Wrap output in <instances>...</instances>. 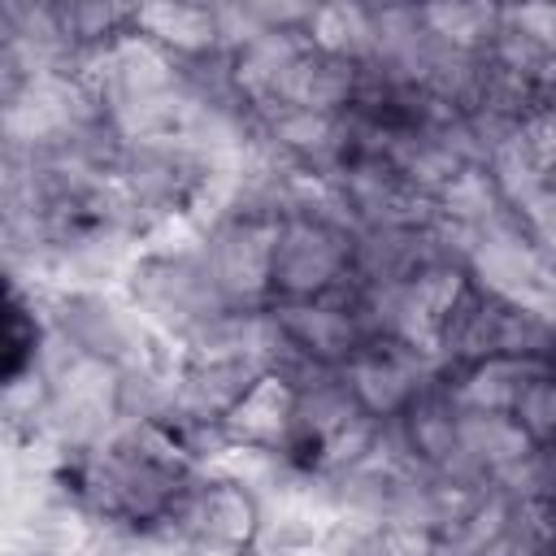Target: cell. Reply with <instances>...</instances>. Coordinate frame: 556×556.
<instances>
[{
  "label": "cell",
  "mask_w": 556,
  "mask_h": 556,
  "mask_svg": "<svg viewBox=\"0 0 556 556\" xmlns=\"http://www.w3.org/2000/svg\"><path fill=\"white\" fill-rule=\"evenodd\" d=\"M135 30L182 65L226 52L222 4H135Z\"/></svg>",
  "instance_id": "e0dca14e"
},
{
  "label": "cell",
  "mask_w": 556,
  "mask_h": 556,
  "mask_svg": "<svg viewBox=\"0 0 556 556\" xmlns=\"http://www.w3.org/2000/svg\"><path fill=\"white\" fill-rule=\"evenodd\" d=\"M213 178H217L213 165L195 148H187L178 135L122 143V156L113 169V200H117V213L143 239H156L191 226Z\"/></svg>",
  "instance_id": "5b68a950"
},
{
  "label": "cell",
  "mask_w": 556,
  "mask_h": 556,
  "mask_svg": "<svg viewBox=\"0 0 556 556\" xmlns=\"http://www.w3.org/2000/svg\"><path fill=\"white\" fill-rule=\"evenodd\" d=\"M161 530L178 539L187 552L256 556L265 539V495L239 473L200 465V473L191 478V486L182 491Z\"/></svg>",
  "instance_id": "52a82bcc"
},
{
  "label": "cell",
  "mask_w": 556,
  "mask_h": 556,
  "mask_svg": "<svg viewBox=\"0 0 556 556\" xmlns=\"http://www.w3.org/2000/svg\"><path fill=\"white\" fill-rule=\"evenodd\" d=\"M321 556H430V547L400 534H356L339 526Z\"/></svg>",
  "instance_id": "4316f807"
},
{
  "label": "cell",
  "mask_w": 556,
  "mask_h": 556,
  "mask_svg": "<svg viewBox=\"0 0 556 556\" xmlns=\"http://www.w3.org/2000/svg\"><path fill=\"white\" fill-rule=\"evenodd\" d=\"M39 374L48 391L43 447L56 452L61 460L96 447L122 426V378H126L122 365L87 356L52 334Z\"/></svg>",
  "instance_id": "8992f818"
},
{
  "label": "cell",
  "mask_w": 556,
  "mask_h": 556,
  "mask_svg": "<svg viewBox=\"0 0 556 556\" xmlns=\"http://www.w3.org/2000/svg\"><path fill=\"white\" fill-rule=\"evenodd\" d=\"M517 222L526 226V235L534 239V248L543 252V261L556 269V182H547L530 204L517 208Z\"/></svg>",
  "instance_id": "83f0119b"
},
{
  "label": "cell",
  "mask_w": 556,
  "mask_h": 556,
  "mask_svg": "<svg viewBox=\"0 0 556 556\" xmlns=\"http://www.w3.org/2000/svg\"><path fill=\"white\" fill-rule=\"evenodd\" d=\"M274 321H278V339H282V356L274 369H282V365L343 369L369 343V330H365L352 287L339 295H326V300H308V304H274Z\"/></svg>",
  "instance_id": "4fadbf2b"
},
{
  "label": "cell",
  "mask_w": 556,
  "mask_h": 556,
  "mask_svg": "<svg viewBox=\"0 0 556 556\" xmlns=\"http://www.w3.org/2000/svg\"><path fill=\"white\" fill-rule=\"evenodd\" d=\"M556 365V361H552ZM543 361H521V356H486L460 369L443 374V391L460 413H513L521 387L530 374H539Z\"/></svg>",
  "instance_id": "44dd1931"
},
{
  "label": "cell",
  "mask_w": 556,
  "mask_h": 556,
  "mask_svg": "<svg viewBox=\"0 0 556 556\" xmlns=\"http://www.w3.org/2000/svg\"><path fill=\"white\" fill-rule=\"evenodd\" d=\"M195 473L187 439L156 421H122L56 469L61 491L104 530H161Z\"/></svg>",
  "instance_id": "6da1fadb"
},
{
  "label": "cell",
  "mask_w": 556,
  "mask_h": 556,
  "mask_svg": "<svg viewBox=\"0 0 556 556\" xmlns=\"http://www.w3.org/2000/svg\"><path fill=\"white\" fill-rule=\"evenodd\" d=\"M543 317H547V326H552V339H556V291H552V300L543 304Z\"/></svg>",
  "instance_id": "4dcf8cb0"
},
{
  "label": "cell",
  "mask_w": 556,
  "mask_h": 556,
  "mask_svg": "<svg viewBox=\"0 0 556 556\" xmlns=\"http://www.w3.org/2000/svg\"><path fill=\"white\" fill-rule=\"evenodd\" d=\"M48 321L52 334L87 356L113 361L122 369L156 356L165 343L143 326V317L130 308L122 287H100V291H48Z\"/></svg>",
  "instance_id": "30bf717a"
},
{
  "label": "cell",
  "mask_w": 556,
  "mask_h": 556,
  "mask_svg": "<svg viewBox=\"0 0 556 556\" xmlns=\"http://www.w3.org/2000/svg\"><path fill=\"white\" fill-rule=\"evenodd\" d=\"M48 343H52L48 291L4 274V382L35 374L48 356Z\"/></svg>",
  "instance_id": "ffe728a7"
},
{
  "label": "cell",
  "mask_w": 556,
  "mask_h": 556,
  "mask_svg": "<svg viewBox=\"0 0 556 556\" xmlns=\"http://www.w3.org/2000/svg\"><path fill=\"white\" fill-rule=\"evenodd\" d=\"M356 278V230L334 208L321 178L274 222L269 304H308L348 291Z\"/></svg>",
  "instance_id": "3957f363"
},
{
  "label": "cell",
  "mask_w": 556,
  "mask_h": 556,
  "mask_svg": "<svg viewBox=\"0 0 556 556\" xmlns=\"http://www.w3.org/2000/svg\"><path fill=\"white\" fill-rule=\"evenodd\" d=\"M256 143L304 178H330L348 156L343 113H313L295 104H269L256 113Z\"/></svg>",
  "instance_id": "9a60e30c"
},
{
  "label": "cell",
  "mask_w": 556,
  "mask_h": 556,
  "mask_svg": "<svg viewBox=\"0 0 556 556\" xmlns=\"http://www.w3.org/2000/svg\"><path fill=\"white\" fill-rule=\"evenodd\" d=\"M552 552H556V530H552Z\"/></svg>",
  "instance_id": "1f68e13d"
},
{
  "label": "cell",
  "mask_w": 556,
  "mask_h": 556,
  "mask_svg": "<svg viewBox=\"0 0 556 556\" xmlns=\"http://www.w3.org/2000/svg\"><path fill=\"white\" fill-rule=\"evenodd\" d=\"M356 96H361V65H352L334 52H321L317 43H304V52L287 70V83L274 104H295V109H313V113H348L356 104Z\"/></svg>",
  "instance_id": "d6986e66"
},
{
  "label": "cell",
  "mask_w": 556,
  "mask_h": 556,
  "mask_svg": "<svg viewBox=\"0 0 556 556\" xmlns=\"http://www.w3.org/2000/svg\"><path fill=\"white\" fill-rule=\"evenodd\" d=\"M439 378H443V365H439L434 352L408 348V343H391V339H369L343 365V382H348L352 404L378 426H391Z\"/></svg>",
  "instance_id": "7c38bea8"
},
{
  "label": "cell",
  "mask_w": 556,
  "mask_h": 556,
  "mask_svg": "<svg viewBox=\"0 0 556 556\" xmlns=\"http://www.w3.org/2000/svg\"><path fill=\"white\" fill-rule=\"evenodd\" d=\"M308 43L365 70L378 48V9L374 4H317L308 22Z\"/></svg>",
  "instance_id": "603a6c76"
},
{
  "label": "cell",
  "mask_w": 556,
  "mask_h": 556,
  "mask_svg": "<svg viewBox=\"0 0 556 556\" xmlns=\"http://www.w3.org/2000/svg\"><path fill=\"white\" fill-rule=\"evenodd\" d=\"M222 443L278 456L295 469H304V439H300V417H295V387L287 374L269 369L252 382V391L230 408L222 426Z\"/></svg>",
  "instance_id": "5bb4252c"
},
{
  "label": "cell",
  "mask_w": 556,
  "mask_h": 556,
  "mask_svg": "<svg viewBox=\"0 0 556 556\" xmlns=\"http://www.w3.org/2000/svg\"><path fill=\"white\" fill-rule=\"evenodd\" d=\"M387 430H391L395 447H400L421 473L447 478L452 456H456V434H460V408H456L452 395L443 391V378H439L426 395H417Z\"/></svg>",
  "instance_id": "2e32d148"
},
{
  "label": "cell",
  "mask_w": 556,
  "mask_h": 556,
  "mask_svg": "<svg viewBox=\"0 0 556 556\" xmlns=\"http://www.w3.org/2000/svg\"><path fill=\"white\" fill-rule=\"evenodd\" d=\"M430 213H434V222H439L443 230H452V235L460 239V248H465V239L478 235L482 226H495V222L513 217V208L504 204V195H500V187L491 182V174H486L482 161L469 165V169H460V174L430 200Z\"/></svg>",
  "instance_id": "7402d4cb"
},
{
  "label": "cell",
  "mask_w": 556,
  "mask_h": 556,
  "mask_svg": "<svg viewBox=\"0 0 556 556\" xmlns=\"http://www.w3.org/2000/svg\"><path fill=\"white\" fill-rule=\"evenodd\" d=\"M104 126L87 74H35L0 91V139L9 152H52Z\"/></svg>",
  "instance_id": "ba28073f"
},
{
  "label": "cell",
  "mask_w": 556,
  "mask_h": 556,
  "mask_svg": "<svg viewBox=\"0 0 556 556\" xmlns=\"http://www.w3.org/2000/svg\"><path fill=\"white\" fill-rule=\"evenodd\" d=\"M200 252V265L226 308H269V256H274V222L222 208L195 226H187Z\"/></svg>",
  "instance_id": "9c48e42d"
},
{
  "label": "cell",
  "mask_w": 556,
  "mask_h": 556,
  "mask_svg": "<svg viewBox=\"0 0 556 556\" xmlns=\"http://www.w3.org/2000/svg\"><path fill=\"white\" fill-rule=\"evenodd\" d=\"M539 486H543V495L556 504V439L539 447Z\"/></svg>",
  "instance_id": "f1b7e54d"
},
{
  "label": "cell",
  "mask_w": 556,
  "mask_h": 556,
  "mask_svg": "<svg viewBox=\"0 0 556 556\" xmlns=\"http://www.w3.org/2000/svg\"><path fill=\"white\" fill-rule=\"evenodd\" d=\"M482 165H486L491 182L500 187V195H504V204L513 213L521 204H530L547 182H556V161H552L534 117L513 126V130H504V135H495L486 143V152H482Z\"/></svg>",
  "instance_id": "ac0fdd59"
},
{
  "label": "cell",
  "mask_w": 556,
  "mask_h": 556,
  "mask_svg": "<svg viewBox=\"0 0 556 556\" xmlns=\"http://www.w3.org/2000/svg\"><path fill=\"white\" fill-rule=\"evenodd\" d=\"M534 126H539V135H543L552 161H556V113H534Z\"/></svg>",
  "instance_id": "f546056e"
},
{
  "label": "cell",
  "mask_w": 556,
  "mask_h": 556,
  "mask_svg": "<svg viewBox=\"0 0 556 556\" xmlns=\"http://www.w3.org/2000/svg\"><path fill=\"white\" fill-rule=\"evenodd\" d=\"M508 417L521 426V434L534 447L556 439V365H543L539 374H530V382L521 387V395H517Z\"/></svg>",
  "instance_id": "484cf974"
},
{
  "label": "cell",
  "mask_w": 556,
  "mask_h": 556,
  "mask_svg": "<svg viewBox=\"0 0 556 556\" xmlns=\"http://www.w3.org/2000/svg\"><path fill=\"white\" fill-rule=\"evenodd\" d=\"M122 295L143 317V326L156 334V343H165L174 352L187 339H195L213 317L226 313V304L217 300V291L200 265V252H195V239L187 226L143 243V252L135 256V265L122 278Z\"/></svg>",
  "instance_id": "277c9868"
},
{
  "label": "cell",
  "mask_w": 556,
  "mask_h": 556,
  "mask_svg": "<svg viewBox=\"0 0 556 556\" xmlns=\"http://www.w3.org/2000/svg\"><path fill=\"white\" fill-rule=\"evenodd\" d=\"M87 87L96 96V109L104 126L122 143L143 139H169L182 130L187 104H191V78L187 65L161 52L139 30L113 43L109 52L91 56L83 65Z\"/></svg>",
  "instance_id": "7a4b0ae2"
},
{
  "label": "cell",
  "mask_w": 556,
  "mask_h": 556,
  "mask_svg": "<svg viewBox=\"0 0 556 556\" xmlns=\"http://www.w3.org/2000/svg\"><path fill=\"white\" fill-rule=\"evenodd\" d=\"M460 265H465L469 282L500 304L543 313V304L556 291V269L543 261V252L534 248V239L526 235L517 213L469 235L460 248Z\"/></svg>",
  "instance_id": "8fae6325"
},
{
  "label": "cell",
  "mask_w": 556,
  "mask_h": 556,
  "mask_svg": "<svg viewBox=\"0 0 556 556\" xmlns=\"http://www.w3.org/2000/svg\"><path fill=\"white\" fill-rule=\"evenodd\" d=\"M430 35L456 52L482 56L500 35V4H421Z\"/></svg>",
  "instance_id": "d4e9b609"
},
{
  "label": "cell",
  "mask_w": 556,
  "mask_h": 556,
  "mask_svg": "<svg viewBox=\"0 0 556 556\" xmlns=\"http://www.w3.org/2000/svg\"><path fill=\"white\" fill-rule=\"evenodd\" d=\"M65 39L83 56V65L126 35H135V4H113V0H56Z\"/></svg>",
  "instance_id": "cb8c5ba5"
}]
</instances>
